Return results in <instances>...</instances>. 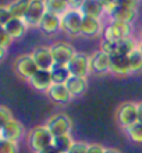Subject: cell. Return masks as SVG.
Returning <instances> with one entry per match:
<instances>
[{"label": "cell", "instance_id": "3957f363", "mask_svg": "<svg viewBox=\"0 0 142 153\" xmlns=\"http://www.w3.org/2000/svg\"><path fill=\"white\" fill-rule=\"evenodd\" d=\"M84 14L80 8H70L61 16V32L70 38L81 36V24Z\"/></svg>", "mask_w": 142, "mask_h": 153}, {"label": "cell", "instance_id": "52a82bcc", "mask_svg": "<svg viewBox=\"0 0 142 153\" xmlns=\"http://www.w3.org/2000/svg\"><path fill=\"white\" fill-rule=\"evenodd\" d=\"M67 67H68L71 75L88 78L89 74H92V71H91V54L77 52L73 59L70 60Z\"/></svg>", "mask_w": 142, "mask_h": 153}, {"label": "cell", "instance_id": "e0dca14e", "mask_svg": "<svg viewBox=\"0 0 142 153\" xmlns=\"http://www.w3.org/2000/svg\"><path fill=\"white\" fill-rule=\"evenodd\" d=\"M28 28L29 27H28V24L25 22L24 18H18V17H11V18L1 27V29L10 33L14 40L21 39V38L27 33Z\"/></svg>", "mask_w": 142, "mask_h": 153}, {"label": "cell", "instance_id": "44dd1931", "mask_svg": "<svg viewBox=\"0 0 142 153\" xmlns=\"http://www.w3.org/2000/svg\"><path fill=\"white\" fill-rule=\"evenodd\" d=\"M80 10L84 16L95 17V18H103V16H106L105 7L99 0H85L80 7Z\"/></svg>", "mask_w": 142, "mask_h": 153}, {"label": "cell", "instance_id": "83f0119b", "mask_svg": "<svg viewBox=\"0 0 142 153\" xmlns=\"http://www.w3.org/2000/svg\"><path fill=\"white\" fill-rule=\"evenodd\" d=\"M128 59H130L131 75H132V74L142 73V52H141V50L137 48L134 52L131 53V54H128Z\"/></svg>", "mask_w": 142, "mask_h": 153}, {"label": "cell", "instance_id": "30bf717a", "mask_svg": "<svg viewBox=\"0 0 142 153\" xmlns=\"http://www.w3.org/2000/svg\"><path fill=\"white\" fill-rule=\"evenodd\" d=\"M25 134H27V131H25L24 124L17 118H13V120L4 123L0 127V139L20 142L25 137Z\"/></svg>", "mask_w": 142, "mask_h": 153}, {"label": "cell", "instance_id": "5b68a950", "mask_svg": "<svg viewBox=\"0 0 142 153\" xmlns=\"http://www.w3.org/2000/svg\"><path fill=\"white\" fill-rule=\"evenodd\" d=\"M116 121L123 129L138 121V105L134 102H123L116 110Z\"/></svg>", "mask_w": 142, "mask_h": 153}, {"label": "cell", "instance_id": "7402d4cb", "mask_svg": "<svg viewBox=\"0 0 142 153\" xmlns=\"http://www.w3.org/2000/svg\"><path fill=\"white\" fill-rule=\"evenodd\" d=\"M52 73V78H53V84H65L68 78L71 76V73L67 65H63V64H56L52 67L50 70Z\"/></svg>", "mask_w": 142, "mask_h": 153}, {"label": "cell", "instance_id": "603a6c76", "mask_svg": "<svg viewBox=\"0 0 142 153\" xmlns=\"http://www.w3.org/2000/svg\"><path fill=\"white\" fill-rule=\"evenodd\" d=\"M29 0H11L10 3H7L8 11L11 13L13 17H18V18H24L25 13L28 10Z\"/></svg>", "mask_w": 142, "mask_h": 153}, {"label": "cell", "instance_id": "484cf974", "mask_svg": "<svg viewBox=\"0 0 142 153\" xmlns=\"http://www.w3.org/2000/svg\"><path fill=\"white\" fill-rule=\"evenodd\" d=\"M124 132H126L127 138H128L131 142L142 145V123L137 121L135 124H132L131 127L124 129Z\"/></svg>", "mask_w": 142, "mask_h": 153}, {"label": "cell", "instance_id": "4dcf8cb0", "mask_svg": "<svg viewBox=\"0 0 142 153\" xmlns=\"http://www.w3.org/2000/svg\"><path fill=\"white\" fill-rule=\"evenodd\" d=\"M89 145H91V143H88V142L75 141V142H74V145L71 146V149L68 150V153H88Z\"/></svg>", "mask_w": 142, "mask_h": 153}, {"label": "cell", "instance_id": "e575fe53", "mask_svg": "<svg viewBox=\"0 0 142 153\" xmlns=\"http://www.w3.org/2000/svg\"><path fill=\"white\" fill-rule=\"evenodd\" d=\"M13 42H14V39H13L11 35L1 29V42H0V48L7 49L8 46H11V45H13Z\"/></svg>", "mask_w": 142, "mask_h": 153}, {"label": "cell", "instance_id": "ba28073f", "mask_svg": "<svg viewBox=\"0 0 142 153\" xmlns=\"http://www.w3.org/2000/svg\"><path fill=\"white\" fill-rule=\"evenodd\" d=\"M50 50H52L54 63L56 64H63V65L68 64L70 60L77 53L75 48L71 43H68L67 40H57V42L52 43L50 45Z\"/></svg>", "mask_w": 142, "mask_h": 153}, {"label": "cell", "instance_id": "b9f144b4", "mask_svg": "<svg viewBox=\"0 0 142 153\" xmlns=\"http://www.w3.org/2000/svg\"><path fill=\"white\" fill-rule=\"evenodd\" d=\"M138 49L142 52V39H141V40H138Z\"/></svg>", "mask_w": 142, "mask_h": 153}, {"label": "cell", "instance_id": "8992f818", "mask_svg": "<svg viewBox=\"0 0 142 153\" xmlns=\"http://www.w3.org/2000/svg\"><path fill=\"white\" fill-rule=\"evenodd\" d=\"M46 128L52 132L53 137H61V135H67L71 132L73 129V120L70 116L64 113H56L50 116L45 123Z\"/></svg>", "mask_w": 142, "mask_h": 153}, {"label": "cell", "instance_id": "277c9868", "mask_svg": "<svg viewBox=\"0 0 142 153\" xmlns=\"http://www.w3.org/2000/svg\"><path fill=\"white\" fill-rule=\"evenodd\" d=\"M38 65L33 60L31 53H25L16 57V60L13 63V71L20 76L21 79H25L28 82L33 76V74L38 71Z\"/></svg>", "mask_w": 142, "mask_h": 153}, {"label": "cell", "instance_id": "7c38bea8", "mask_svg": "<svg viewBox=\"0 0 142 153\" xmlns=\"http://www.w3.org/2000/svg\"><path fill=\"white\" fill-rule=\"evenodd\" d=\"M110 60L112 56L103 52L102 49L91 54V71L96 75H105L110 73Z\"/></svg>", "mask_w": 142, "mask_h": 153}, {"label": "cell", "instance_id": "4316f807", "mask_svg": "<svg viewBox=\"0 0 142 153\" xmlns=\"http://www.w3.org/2000/svg\"><path fill=\"white\" fill-rule=\"evenodd\" d=\"M138 48V40L134 38H128V39H123L117 42V54H131L135 49Z\"/></svg>", "mask_w": 142, "mask_h": 153}, {"label": "cell", "instance_id": "60d3db41", "mask_svg": "<svg viewBox=\"0 0 142 153\" xmlns=\"http://www.w3.org/2000/svg\"><path fill=\"white\" fill-rule=\"evenodd\" d=\"M105 153H121L118 149H116V148H106Z\"/></svg>", "mask_w": 142, "mask_h": 153}, {"label": "cell", "instance_id": "ac0fdd59", "mask_svg": "<svg viewBox=\"0 0 142 153\" xmlns=\"http://www.w3.org/2000/svg\"><path fill=\"white\" fill-rule=\"evenodd\" d=\"M38 28L41 29L45 35H54L59 31H61V16L46 11V14L43 16Z\"/></svg>", "mask_w": 142, "mask_h": 153}, {"label": "cell", "instance_id": "7bdbcfd3", "mask_svg": "<svg viewBox=\"0 0 142 153\" xmlns=\"http://www.w3.org/2000/svg\"><path fill=\"white\" fill-rule=\"evenodd\" d=\"M141 39H142V31H141Z\"/></svg>", "mask_w": 142, "mask_h": 153}, {"label": "cell", "instance_id": "74e56055", "mask_svg": "<svg viewBox=\"0 0 142 153\" xmlns=\"http://www.w3.org/2000/svg\"><path fill=\"white\" fill-rule=\"evenodd\" d=\"M84 1H85V0H67L70 8H80Z\"/></svg>", "mask_w": 142, "mask_h": 153}, {"label": "cell", "instance_id": "8fae6325", "mask_svg": "<svg viewBox=\"0 0 142 153\" xmlns=\"http://www.w3.org/2000/svg\"><path fill=\"white\" fill-rule=\"evenodd\" d=\"M105 24L102 18H95V17L84 16L81 24V36L86 39H95V38H102Z\"/></svg>", "mask_w": 142, "mask_h": 153}, {"label": "cell", "instance_id": "f546056e", "mask_svg": "<svg viewBox=\"0 0 142 153\" xmlns=\"http://www.w3.org/2000/svg\"><path fill=\"white\" fill-rule=\"evenodd\" d=\"M100 49L103 52H106L107 54L113 56V54H117V42H112V40H106L102 39L100 42Z\"/></svg>", "mask_w": 142, "mask_h": 153}, {"label": "cell", "instance_id": "5bb4252c", "mask_svg": "<svg viewBox=\"0 0 142 153\" xmlns=\"http://www.w3.org/2000/svg\"><path fill=\"white\" fill-rule=\"evenodd\" d=\"M31 54L39 70H52V67L54 65V59H53L50 46H38L33 49Z\"/></svg>", "mask_w": 142, "mask_h": 153}, {"label": "cell", "instance_id": "1f68e13d", "mask_svg": "<svg viewBox=\"0 0 142 153\" xmlns=\"http://www.w3.org/2000/svg\"><path fill=\"white\" fill-rule=\"evenodd\" d=\"M14 117H13V113L11 110L8 109L7 106H0V120H1V124H4V123H7V121L13 120Z\"/></svg>", "mask_w": 142, "mask_h": 153}, {"label": "cell", "instance_id": "9a60e30c", "mask_svg": "<svg viewBox=\"0 0 142 153\" xmlns=\"http://www.w3.org/2000/svg\"><path fill=\"white\" fill-rule=\"evenodd\" d=\"M28 84L38 92H48L49 88L53 85V78L50 70H38L33 76L28 81Z\"/></svg>", "mask_w": 142, "mask_h": 153}, {"label": "cell", "instance_id": "4fadbf2b", "mask_svg": "<svg viewBox=\"0 0 142 153\" xmlns=\"http://www.w3.org/2000/svg\"><path fill=\"white\" fill-rule=\"evenodd\" d=\"M48 97L53 103H56L59 106H65L73 102L74 97L71 96L70 91L67 89V85L65 84H53L49 91L46 92Z\"/></svg>", "mask_w": 142, "mask_h": 153}, {"label": "cell", "instance_id": "d4e9b609", "mask_svg": "<svg viewBox=\"0 0 142 153\" xmlns=\"http://www.w3.org/2000/svg\"><path fill=\"white\" fill-rule=\"evenodd\" d=\"M48 11L54 13L57 16H63L65 11L70 10V6L67 0H45Z\"/></svg>", "mask_w": 142, "mask_h": 153}, {"label": "cell", "instance_id": "f35d334b", "mask_svg": "<svg viewBox=\"0 0 142 153\" xmlns=\"http://www.w3.org/2000/svg\"><path fill=\"white\" fill-rule=\"evenodd\" d=\"M38 153H60V152H59L53 145H50V146H48V148H45L43 150H41V152H38Z\"/></svg>", "mask_w": 142, "mask_h": 153}, {"label": "cell", "instance_id": "cb8c5ba5", "mask_svg": "<svg viewBox=\"0 0 142 153\" xmlns=\"http://www.w3.org/2000/svg\"><path fill=\"white\" fill-rule=\"evenodd\" d=\"M74 142L75 141L71 138V135L67 134V135H61V137H54L53 146L60 153H68V150L71 149V146L74 145Z\"/></svg>", "mask_w": 142, "mask_h": 153}, {"label": "cell", "instance_id": "836d02e7", "mask_svg": "<svg viewBox=\"0 0 142 153\" xmlns=\"http://www.w3.org/2000/svg\"><path fill=\"white\" fill-rule=\"evenodd\" d=\"M11 13L8 11V8H7V6L6 4H3L1 7H0V25L3 27L6 22H7L10 18H11Z\"/></svg>", "mask_w": 142, "mask_h": 153}, {"label": "cell", "instance_id": "9c48e42d", "mask_svg": "<svg viewBox=\"0 0 142 153\" xmlns=\"http://www.w3.org/2000/svg\"><path fill=\"white\" fill-rule=\"evenodd\" d=\"M46 11H48V8H46L45 0H29L28 10L24 17L25 22L28 24L29 28H38Z\"/></svg>", "mask_w": 142, "mask_h": 153}, {"label": "cell", "instance_id": "ffe728a7", "mask_svg": "<svg viewBox=\"0 0 142 153\" xmlns=\"http://www.w3.org/2000/svg\"><path fill=\"white\" fill-rule=\"evenodd\" d=\"M65 85H67V89L70 91V93H71V96L74 99L75 97H81L88 89V78L71 75L68 78V81L65 82Z\"/></svg>", "mask_w": 142, "mask_h": 153}, {"label": "cell", "instance_id": "7a4b0ae2", "mask_svg": "<svg viewBox=\"0 0 142 153\" xmlns=\"http://www.w3.org/2000/svg\"><path fill=\"white\" fill-rule=\"evenodd\" d=\"M132 32H134L132 24L109 20L105 24L103 33H102V39L112 40V42H118V40L132 38Z\"/></svg>", "mask_w": 142, "mask_h": 153}, {"label": "cell", "instance_id": "f1b7e54d", "mask_svg": "<svg viewBox=\"0 0 142 153\" xmlns=\"http://www.w3.org/2000/svg\"><path fill=\"white\" fill-rule=\"evenodd\" d=\"M18 152H20L18 142L0 139V153H18Z\"/></svg>", "mask_w": 142, "mask_h": 153}, {"label": "cell", "instance_id": "d6a6232c", "mask_svg": "<svg viewBox=\"0 0 142 153\" xmlns=\"http://www.w3.org/2000/svg\"><path fill=\"white\" fill-rule=\"evenodd\" d=\"M139 1H141V0H116V4H117V6H121V7L138 10Z\"/></svg>", "mask_w": 142, "mask_h": 153}, {"label": "cell", "instance_id": "8d00e7d4", "mask_svg": "<svg viewBox=\"0 0 142 153\" xmlns=\"http://www.w3.org/2000/svg\"><path fill=\"white\" fill-rule=\"evenodd\" d=\"M105 150H106V148L102 146L100 143H91L88 153H105Z\"/></svg>", "mask_w": 142, "mask_h": 153}, {"label": "cell", "instance_id": "d6986e66", "mask_svg": "<svg viewBox=\"0 0 142 153\" xmlns=\"http://www.w3.org/2000/svg\"><path fill=\"white\" fill-rule=\"evenodd\" d=\"M109 20H114V21H121V22H128V24H134V21L138 17V10L134 8H127V7H121V6H114V8L110 11Z\"/></svg>", "mask_w": 142, "mask_h": 153}, {"label": "cell", "instance_id": "d590c367", "mask_svg": "<svg viewBox=\"0 0 142 153\" xmlns=\"http://www.w3.org/2000/svg\"><path fill=\"white\" fill-rule=\"evenodd\" d=\"M102 4H103V7H105V11H106V16H109L110 11L114 8L116 6V0H99Z\"/></svg>", "mask_w": 142, "mask_h": 153}, {"label": "cell", "instance_id": "ab89813d", "mask_svg": "<svg viewBox=\"0 0 142 153\" xmlns=\"http://www.w3.org/2000/svg\"><path fill=\"white\" fill-rule=\"evenodd\" d=\"M137 105H138V121L142 123V102H139Z\"/></svg>", "mask_w": 142, "mask_h": 153}, {"label": "cell", "instance_id": "6da1fadb", "mask_svg": "<svg viewBox=\"0 0 142 153\" xmlns=\"http://www.w3.org/2000/svg\"><path fill=\"white\" fill-rule=\"evenodd\" d=\"M53 139L54 137L46 128V125H36L29 129V132L27 134V145L33 153L41 152L45 148L53 145Z\"/></svg>", "mask_w": 142, "mask_h": 153}, {"label": "cell", "instance_id": "2e32d148", "mask_svg": "<svg viewBox=\"0 0 142 153\" xmlns=\"http://www.w3.org/2000/svg\"><path fill=\"white\" fill-rule=\"evenodd\" d=\"M110 74L114 76H128L130 71V59L127 54H113L110 60Z\"/></svg>", "mask_w": 142, "mask_h": 153}]
</instances>
